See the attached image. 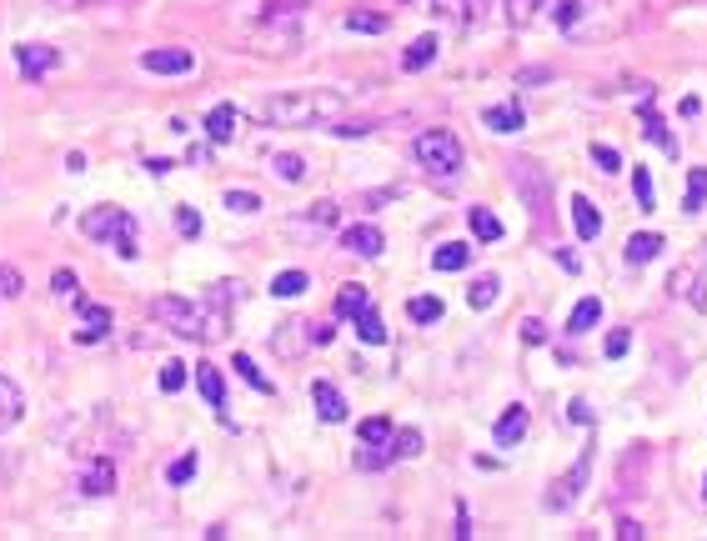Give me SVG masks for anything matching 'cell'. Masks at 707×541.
I'll return each instance as SVG.
<instances>
[{
	"label": "cell",
	"instance_id": "cell-7",
	"mask_svg": "<svg viewBox=\"0 0 707 541\" xmlns=\"http://www.w3.org/2000/svg\"><path fill=\"white\" fill-rule=\"evenodd\" d=\"M241 281H216L211 296H206V311H201V326H206V341H221L226 336V306L241 301Z\"/></svg>",
	"mask_w": 707,
	"mask_h": 541
},
{
	"label": "cell",
	"instance_id": "cell-58",
	"mask_svg": "<svg viewBox=\"0 0 707 541\" xmlns=\"http://www.w3.org/2000/svg\"><path fill=\"white\" fill-rule=\"evenodd\" d=\"M331 336H336L331 326H311V341H316V346H331Z\"/></svg>",
	"mask_w": 707,
	"mask_h": 541
},
{
	"label": "cell",
	"instance_id": "cell-59",
	"mask_svg": "<svg viewBox=\"0 0 707 541\" xmlns=\"http://www.w3.org/2000/svg\"><path fill=\"white\" fill-rule=\"evenodd\" d=\"M702 496H707V476H702Z\"/></svg>",
	"mask_w": 707,
	"mask_h": 541
},
{
	"label": "cell",
	"instance_id": "cell-30",
	"mask_svg": "<svg viewBox=\"0 0 707 541\" xmlns=\"http://www.w3.org/2000/svg\"><path fill=\"white\" fill-rule=\"evenodd\" d=\"M707 206V166L687 171V196H682V216H697Z\"/></svg>",
	"mask_w": 707,
	"mask_h": 541
},
{
	"label": "cell",
	"instance_id": "cell-8",
	"mask_svg": "<svg viewBox=\"0 0 707 541\" xmlns=\"http://www.w3.org/2000/svg\"><path fill=\"white\" fill-rule=\"evenodd\" d=\"M141 71H151V76H191L196 71V51H186V46L141 51Z\"/></svg>",
	"mask_w": 707,
	"mask_h": 541
},
{
	"label": "cell",
	"instance_id": "cell-35",
	"mask_svg": "<svg viewBox=\"0 0 707 541\" xmlns=\"http://www.w3.org/2000/svg\"><path fill=\"white\" fill-rule=\"evenodd\" d=\"M407 316H412L417 326H432V321L447 316V306H442V296H412V301H407Z\"/></svg>",
	"mask_w": 707,
	"mask_h": 541
},
{
	"label": "cell",
	"instance_id": "cell-14",
	"mask_svg": "<svg viewBox=\"0 0 707 541\" xmlns=\"http://www.w3.org/2000/svg\"><path fill=\"white\" fill-rule=\"evenodd\" d=\"M81 496H111L116 491V461L111 456H91L86 466H81Z\"/></svg>",
	"mask_w": 707,
	"mask_h": 541
},
{
	"label": "cell",
	"instance_id": "cell-11",
	"mask_svg": "<svg viewBox=\"0 0 707 541\" xmlns=\"http://www.w3.org/2000/svg\"><path fill=\"white\" fill-rule=\"evenodd\" d=\"M341 246H346L351 256H362V261H377V256L387 251V236H382L372 221H357V226L341 231Z\"/></svg>",
	"mask_w": 707,
	"mask_h": 541
},
{
	"label": "cell",
	"instance_id": "cell-34",
	"mask_svg": "<svg viewBox=\"0 0 707 541\" xmlns=\"http://www.w3.org/2000/svg\"><path fill=\"white\" fill-rule=\"evenodd\" d=\"M542 11H547V0H507V26L512 31H527Z\"/></svg>",
	"mask_w": 707,
	"mask_h": 541
},
{
	"label": "cell",
	"instance_id": "cell-52",
	"mask_svg": "<svg viewBox=\"0 0 707 541\" xmlns=\"http://www.w3.org/2000/svg\"><path fill=\"white\" fill-rule=\"evenodd\" d=\"M522 341H527V346H547V326H542L537 316H527V321H522Z\"/></svg>",
	"mask_w": 707,
	"mask_h": 541
},
{
	"label": "cell",
	"instance_id": "cell-9",
	"mask_svg": "<svg viewBox=\"0 0 707 541\" xmlns=\"http://www.w3.org/2000/svg\"><path fill=\"white\" fill-rule=\"evenodd\" d=\"M311 326H316V321H301V316L281 321V326L271 331V351H276V356H286V361H291V356H301L306 346H316V341H311Z\"/></svg>",
	"mask_w": 707,
	"mask_h": 541
},
{
	"label": "cell",
	"instance_id": "cell-54",
	"mask_svg": "<svg viewBox=\"0 0 707 541\" xmlns=\"http://www.w3.org/2000/svg\"><path fill=\"white\" fill-rule=\"evenodd\" d=\"M457 541H472V516H467V506L457 501V531H452Z\"/></svg>",
	"mask_w": 707,
	"mask_h": 541
},
{
	"label": "cell",
	"instance_id": "cell-22",
	"mask_svg": "<svg viewBox=\"0 0 707 541\" xmlns=\"http://www.w3.org/2000/svg\"><path fill=\"white\" fill-rule=\"evenodd\" d=\"M236 121H241V111H236L231 101L211 106V111H206V136H211V146H226V141H236Z\"/></svg>",
	"mask_w": 707,
	"mask_h": 541
},
{
	"label": "cell",
	"instance_id": "cell-38",
	"mask_svg": "<svg viewBox=\"0 0 707 541\" xmlns=\"http://www.w3.org/2000/svg\"><path fill=\"white\" fill-rule=\"evenodd\" d=\"M271 171H276L286 186H296V181L306 176V161H301L296 151H276V156H271Z\"/></svg>",
	"mask_w": 707,
	"mask_h": 541
},
{
	"label": "cell",
	"instance_id": "cell-18",
	"mask_svg": "<svg viewBox=\"0 0 707 541\" xmlns=\"http://www.w3.org/2000/svg\"><path fill=\"white\" fill-rule=\"evenodd\" d=\"M26 416V391L16 376H0V431H16Z\"/></svg>",
	"mask_w": 707,
	"mask_h": 541
},
{
	"label": "cell",
	"instance_id": "cell-56",
	"mask_svg": "<svg viewBox=\"0 0 707 541\" xmlns=\"http://www.w3.org/2000/svg\"><path fill=\"white\" fill-rule=\"evenodd\" d=\"M56 11H86V6H96V0H51Z\"/></svg>",
	"mask_w": 707,
	"mask_h": 541
},
{
	"label": "cell",
	"instance_id": "cell-37",
	"mask_svg": "<svg viewBox=\"0 0 707 541\" xmlns=\"http://www.w3.org/2000/svg\"><path fill=\"white\" fill-rule=\"evenodd\" d=\"M236 376H241V381H246L251 391H261V396H271V391H276V386L266 381V371H261V366H256V361L246 356V351H236Z\"/></svg>",
	"mask_w": 707,
	"mask_h": 541
},
{
	"label": "cell",
	"instance_id": "cell-51",
	"mask_svg": "<svg viewBox=\"0 0 707 541\" xmlns=\"http://www.w3.org/2000/svg\"><path fill=\"white\" fill-rule=\"evenodd\" d=\"M372 131H377L372 121H346V126H336L331 136H341V141H362V136H372Z\"/></svg>",
	"mask_w": 707,
	"mask_h": 541
},
{
	"label": "cell",
	"instance_id": "cell-13",
	"mask_svg": "<svg viewBox=\"0 0 707 541\" xmlns=\"http://www.w3.org/2000/svg\"><path fill=\"white\" fill-rule=\"evenodd\" d=\"M61 66V51L56 46H16V71L26 76V81H41V76H51Z\"/></svg>",
	"mask_w": 707,
	"mask_h": 541
},
{
	"label": "cell",
	"instance_id": "cell-6",
	"mask_svg": "<svg viewBox=\"0 0 707 541\" xmlns=\"http://www.w3.org/2000/svg\"><path fill=\"white\" fill-rule=\"evenodd\" d=\"M151 316L171 331V336H181V341H206V326H201V306L196 301H181V296H156L151 301Z\"/></svg>",
	"mask_w": 707,
	"mask_h": 541
},
{
	"label": "cell",
	"instance_id": "cell-43",
	"mask_svg": "<svg viewBox=\"0 0 707 541\" xmlns=\"http://www.w3.org/2000/svg\"><path fill=\"white\" fill-rule=\"evenodd\" d=\"M346 31H362V36H382V31H387V16H372V11H351V16H346Z\"/></svg>",
	"mask_w": 707,
	"mask_h": 541
},
{
	"label": "cell",
	"instance_id": "cell-24",
	"mask_svg": "<svg viewBox=\"0 0 707 541\" xmlns=\"http://www.w3.org/2000/svg\"><path fill=\"white\" fill-rule=\"evenodd\" d=\"M367 306H372V291H367L362 281H346V286L336 291V316H346V321H357Z\"/></svg>",
	"mask_w": 707,
	"mask_h": 541
},
{
	"label": "cell",
	"instance_id": "cell-20",
	"mask_svg": "<svg viewBox=\"0 0 707 541\" xmlns=\"http://www.w3.org/2000/svg\"><path fill=\"white\" fill-rule=\"evenodd\" d=\"M76 311H81V321H86V326L76 331V341H81V346H96V341H106V336H111V311H106V306H91V301H81V296H76Z\"/></svg>",
	"mask_w": 707,
	"mask_h": 541
},
{
	"label": "cell",
	"instance_id": "cell-53",
	"mask_svg": "<svg viewBox=\"0 0 707 541\" xmlns=\"http://www.w3.org/2000/svg\"><path fill=\"white\" fill-rule=\"evenodd\" d=\"M567 416H572V421H577V426H597V416H592V406H587V401H582V396H577V401H572V406H567Z\"/></svg>",
	"mask_w": 707,
	"mask_h": 541
},
{
	"label": "cell",
	"instance_id": "cell-47",
	"mask_svg": "<svg viewBox=\"0 0 707 541\" xmlns=\"http://www.w3.org/2000/svg\"><path fill=\"white\" fill-rule=\"evenodd\" d=\"M16 296H26L21 271H16V266H0V301H16Z\"/></svg>",
	"mask_w": 707,
	"mask_h": 541
},
{
	"label": "cell",
	"instance_id": "cell-17",
	"mask_svg": "<svg viewBox=\"0 0 707 541\" xmlns=\"http://www.w3.org/2000/svg\"><path fill=\"white\" fill-rule=\"evenodd\" d=\"M587 16H597V0H547V21L557 31H577Z\"/></svg>",
	"mask_w": 707,
	"mask_h": 541
},
{
	"label": "cell",
	"instance_id": "cell-31",
	"mask_svg": "<svg viewBox=\"0 0 707 541\" xmlns=\"http://www.w3.org/2000/svg\"><path fill=\"white\" fill-rule=\"evenodd\" d=\"M467 226H472V236H477V241H487V246H492V241H502V221H497L487 206H472V211H467Z\"/></svg>",
	"mask_w": 707,
	"mask_h": 541
},
{
	"label": "cell",
	"instance_id": "cell-28",
	"mask_svg": "<svg viewBox=\"0 0 707 541\" xmlns=\"http://www.w3.org/2000/svg\"><path fill=\"white\" fill-rule=\"evenodd\" d=\"M597 321H602V296H582L567 316V336H587Z\"/></svg>",
	"mask_w": 707,
	"mask_h": 541
},
{
	"label": "cell",
	"instance_id": "cell-45",
	"mask_svg": "<svg viewBox=\"0 0 707 541\" xmlns=\"http://www.w3.org/2000/svg\"><path fill=\"white\" fill-rule=\"evenodd\" d=\"M196 466H201V461H196V451H186V456H176V461L166 466V481H171V486H186V481L196 476Z\"/></svg>",
	"mask_w": 707,
	"mask_h": 541
},
{
	"label": "cell",
	"instance_id": "cell-33",
	"mask_svg": "<svg viewBox=\"0 0 707 541\" xmlns=\"http://www.w3.org/2000/svg\"><path fill=\"white\" fill-rule=\"evenodd\" d=\"M392 431H397L392 416H367V421L357 426V441H362V446H392Z\"/></svg>",
	"mask_w": 707,
	"mask_h": 541
},
{
	"label": "cell",
	"instance_id": "cell-15",
	"mask_svg": "<svg viewBox=\"0 0 707 541\" xmlns=\"http://www.w3.org/2000/svg\"><path fill=\"white\" fill-rule=\"evenodd\" d=\"M427 11L447 21L452 31H467L472 21H482V0H427Z\"/></svg>",
	"mask_w": 707,
	"mask_h": 541
},
{
	"label": "cell",
	"instance_id": "cell-57",
	"mask_svg": "<svg viewBox=\"0 0 707 541\" xmlns=\"http://www.w3.org/2000/svg\"><path fill=\"white\" fill-rule=\"evenodd\" d=\"M146 171H151V176H166V171H171V161H166V156H151V161H146Z\"/></svg>",
	"mask_w": 707,
	"mask_h": 541
},
{
	"label": "cell",
	"instance_id": "cell-41",
	"mask_svg": "<svg viewBox=\"0 0 707 541\" xmlns=\"http://www.w3.org/2000/svg\"><path fill=\"white\" fill-rule=\"evenodd\" d=\"M632 196H637V206H642V211H652V206H657V186H652V171H647V166H637V171H632Z\"/></svg>",
	"mask_w": 707,
	"mask_h": 541
},
{
	"label": "cell",
	"instance_id": "cell-2",
	"mask_svg": "<svg viewBox=\"0 0 707 541\" xmlns=\"http://www.w3.org/2000/svg\"><path fill=\"white\" fill-rule=\"evenodd\" d=\"M81 231H86L91 241H106L121 261H136V256H141V246H136V216L121 211V206H96V211H86V216H81Z\"/></svg>",
	"mask_w": 707,
	"mask_h": 541
},
{
	"label": "cell",
	"instance_id": "cell-12",
	"mask_svg": "<svg viewBox=\"0 0 707 541\" xmlns=\"http://www.w3.org/2000/svg\"><path fill=\"white\" fill-rule=\"evenodd\" d=\"M642 91V101H637V116H642V126H647V141L652 146H662L667 156H677V136L662 126V116H657V96H652V86H637Z\"/></svg>",
	"mask_w": 707,
	"mask_h": 541
},
{
	"label": "cell",
	"instance_id": "cell-42",
	"mask_svg": "<svg viewBox=\"0 0 707 541\" xmlns=\"http://www.w3.org/2000/svg\"><path fill=\"white\" fill-rule=\"evenodd\" d=\"M186 381H191V366H186V361H166V366H161V391H166V396H176Z\"/></svg>",
	"mask_w": 707,
	"mask_h": 541
},
{
	"label": "cell",
	"instance_id": "cell-44",
	"mask_svg": "<svg viewBox=\"0 0 707 541\" xmlns=\"http://www.w3.org/2000/svg\"><path fill=\"white\" fill-rule=\"evenodd\" d=\"M176 231H181L186 241H196V236L206 231V221H201V211H196V206H176Z\"/></svg>",
	"mask_w": 707,
	"mask_h": 541
},
{
	"label": "cell",
	"instance_id": "cell-25",
	"mask_svg": "<svg viewBox=\"0 0 707 541\" xmlns=\"http://www.w3.org/2000/svg\"><path fill=\"white\" fill-rule=\"evenodd\" d=\"M336 221H341L336 201H316V206H306V216H301V221H291V231H316V236H321V231H331Z\"/></svg>",
	"mask_w": 707,
	"mask_h": 541
},
{
	"label": "cell",
	"instance_id": "cell-46",
	"mask_svg": "<svg viewBox=\"0 0 707 541\" xmlns=\"http://www.w3.org/2000/svg\"><path fill=\"white\" fill-rule=\"evenodd\" d=\"M226 211L231 216H251V211H261V196L256 191H226Z\"/></svg>",
	"mask_w": 707,
	"mask_h": 541
},
{
	"label": "cell",
	"instance_id": "cell-55",
	"mask_svg": "<svg viewBox=\"0 0 707 541\" xmlns=\"http://www.w3.org/2000/svg\"><path fill=\"white\" fill-rule=\"evenodd\" d=\"M647 531L637 526V521H617V541H642Z\"/></svg>",
	"mask_w": 707,
	"mask_h": 541
},
{
	"label": "cell",
	"instance_id": "cell-29",
	"mask_svg": "<svg viewBox=\"0 0 707 541\" xmlns=\"http://www.w3.org/2000/svg\"><path fill=\"white\" fill-rule=\"evenodd\" d=\"M467 261H472V246L467 241H442L432 251V271H467Z\"/></svg>",
	"mask_w": 707,
	"mask_h": 541
},
{
	"label": "cell",
	"instance_id": "cell-50",
	"mask_svg": "<svg viewBox=\"0 0 707 541\" xmlns=\"http://www.w3.org/2000/svg\"><path fill=\"white\" fill-rule=\"evenodd\" d=\"M51 291H56V296H71V291H81V276H76L71 266H61V271L51 276Z\"/></svg>",
	"mask_w": 707,
	"mask_h": 541
},
{
	"label": "cell",
	"instance_id": "cell-40",
	"mask_svg": "<svg viewBox=\"0 0 707 541\" xmlns=\"http://www.w3.org/2000/svg\"><path fill=\"white\" fill-rule=\"evenodd\" d=\"M357 336H362L367 346H382V341H387V326H382V316H377V306H367V311L357 316Z\"/></svg>",
	"mask_w": 707,
	"mask_h": 541
},
{
	"label": "cell",
	"instance_id": "cell-48",
	"mask_svg": "<svg viewBox=\"0 0 707 541\" xmlns=\"http://www.w3.org/2000/svg\"><path fill=\"white\" fill-rule=\"evenodd\" d=\"M592 166H597V171H607V176H612V171H622L617 146H592Z\"/></svg>",
	"mask_w": 707,
	"mask_h": 541
},
{
	"label": "cell",
	"instance_id": "cell-21",
	"mask_svg": "<svg viewBox=\"0 0 707 541\" xmlns=\"http://www.w3.org/2000/svg\"><path fill=\"white\" fill-rule=\"evenodd\" d=\"M437 56H442V36H432V31H427V36H417V41L402 51V71H412V76H417V71L437 66Z\"/></svg>",
	"mask_w": 707,
	"mask_h": 541
},
{
	"label": "cell",
	"instance_id": "cell-39",
	"mask_svg": "<svg viewBox=\"0 0 707 541\" xmlns=\"http://www.w3.org/2000/svg\"><path fill=\"white\" fill-rule=\"evenodd\" d=\"M392 456H397V461H412V456H422V431H417V426H402V431H392Z\"/></svg>",
	"mask_w": 707,
	"mask_h": 541
},
{
	"label": "cell",
	"instance_id": "cell-36",
	"mask_svg": "<svg viewBox=\"0 0 707 541\" xmlns=\"http://www.w3.org/2000/svg\"><path fill=\"white\" fill-rule=\"evenodd\" d=\"M497 291H502L497 276H477V281L467 286V306H472V311H487V306L497 301Z\"/></svg>",
	"mask_w": 707,
	"mask_h": 541
},
{
	"label": "cell",
	"instance_id": "cell-23",
	"mask_svg": "<svg viewBox=\"0 0 707 541\" xmlns=\"http://www.w3.org/2000/svg\"><path fill=\"white\" fill-rule=\"evenodd\" d=\"M196 391L206 396V406H211V411H226V381H221V371H216L211 361H201V366H196Z\"/></svg>",
	"mask_w": 707,
	"mask_h": 541
},
{
	"label": "cell",
	"instance_id": "cell-3",
	"mask_svg": "<svg viewBox=\"0 0 707 541\" xmlns=\"http://www.w3.org/2000/svg\"><path fill=\"white\" fill-rule=\"evenodd\" d=\"M507 176H512V191L522 196V206L532 211V221L547 226V221H552V181H547V171H542L537 161L517 156V161L507 166Z\"/></svg>",
	"mask_w": 707,
	"mask_h": 541
},
{
	"label": "cell",
	"instance_id": "cell-10",
	"mask_svg": "<svg viewBox=\"0 0 707 541\" xmlns=\"http://www.w3.org/2000/svg\"><path fill=\"white\" fill-rule=\"evenodd\" d=\"M527 431H532V411L517 401V406H507V411L497 416V426H492V441H497L502 451H512V446H522V441H527Z\"/></svg>",
	"mask_w": 707,
	"mask_h": 541
},
{
	"label": "cell",
	"instance_id": "cell-26",
	"mask_svg": "<svg viewBox=\"0 0 707 541\" xmlns=\"http://www.w3.org/2000/svg\"><path fill=\"white\" fill-rule=\"evenodd\" d=\"M572 226H577L582 241H597V236H602V216H597V206H592L582 191L572 196Z\"/></svg>",
	"mask_w": 707,
	"mask_h": 541
},
{
	"label": "cell",
	"instance_id": "cell-19",
	"mask_svg": "<svg viewBox=\"0 0 707 541\" xmlns=\"http://www.w3.org/2000/svg\"><path fill=\"white\" fill-rule=\"evenodd\" d=\"M482 126L497 131V136H517V131L527 126V111H522V101L512 96L507 106H487V111H482Z\"/></svg>",
	"mask_w": 707,
	"mask_h": 541
},
{
	"label": "cell",
	"instance_id": "cell-4",
	"mask_svg": "<svg viewBox=\"0 0 707 541\" xmlns=\"http://www.w3.org/2000/svg\"><path fill=\"white\" fill-rule=\"evenodd\" d=\"M412 156H417L422 171L447 176V181L462 171V141H457L452 131H442V126H437V131H422V136L412 141Z\"/></svg>",
	"mask_w": 707,
	"mask_h": 541
},
{
	"label": "cell",
	"instance_id": "cell-5",
	"mask_svg": "<svg viewBox=\"0 0 707 541\" xmlns=\"http://www.w3.org/2000/svg\"><path fill=\"white\" fill-rule=\"evenodd\" d=\"M592 461H597V441H592V446H582V456L572 461V471H567V476H557V481L547 486V501H542V506H547V511H572V506H577V496H582V491H587V481H592Z\"/></svg>",
	"mask_w": 707,
	"mask_h": 541
},
{
	"label": "cell",
	"instance_id": "cell-1",
	"mask_svg": "<svg viewBox=\"0 0 707 541\" xmlns=\"http://www.w3.org/2000/svg\"><path fill=\"white\" fill-rule=\"evenodd\" d=\"M346 111V91L336 86H296V91H276L261 101V126L276 131H301V126H326Z\"/></svg>",
	"mask_w": 707,
	"mask_h": 541
},
{
	"label": "cell",
	"instance_id": "cell-49",
	"mask_svg": "<svg viewBox=\"0 0 707 541\" xmlns=\"http://www.w3.org/2000/svg\"><path fill=\"white\" fill-rule=\"evenodd\" d=\"M627 346H632V331H627V326H617V331L607 336V346H602V351H607V361H622V356H627Z\"/></svg>",
	"mask_w": 707,
	"mask_h": 541
},
{
	"label": "cell",
	"instance_id": "cell-27",
	"mask_svg": "<svg viewBox=\"0 0 707 541\" xmlns=\"http://www.w3.org/2000/svg\"><path fill=\"white\" fill-rule=\"evenodd\" d=\"M622 256H627V266H647V261H657V256H662V236H657V231H642V236H627V246H622Z\"/></svg>",
	"mask_w": 707,
	"mask_h": 541
},
{
	"label": "cell",
	"instance_id": "cell-32",
	"mask_svg": "<svg viewBox=\"0 0 707 541\" xmlns=\"http://www.w3.org/2000/svg\"><path fill=\"white\" fill-rule=\"evenodd\" d=\"M301 291H311V276H306V271H276V276H271V296L296 301Z\"/></svg>",
	"mask_w": 707,
	"mask_h": 541
},
{
	"label": "cell",
	"instance_id": "cell-16",
	"mask_svg": "<svg viewBox=\"0 0 707 541\" xmlns=\"http://www.w3.org/2000/svg\"><path fill=\"white\" fill-rule=\"evenodd\" d=\"M311 406H316V416H321L326 426H341V421H346V411H351V406H346V396H341L331 381H311Z\"/></svg>",
	"mask_w": 707,
	"mask_h": 541
}]
</instances>
